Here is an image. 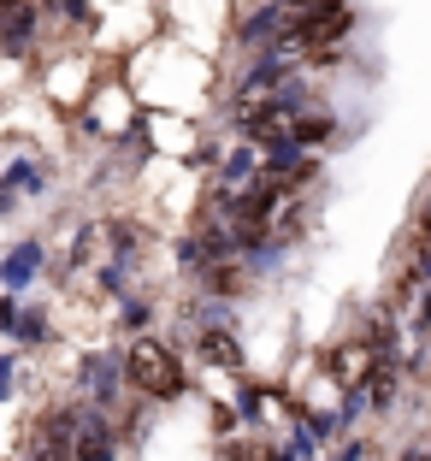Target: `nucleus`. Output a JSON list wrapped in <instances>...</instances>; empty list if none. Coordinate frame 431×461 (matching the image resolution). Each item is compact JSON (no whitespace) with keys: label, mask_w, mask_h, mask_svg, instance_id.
<instances>
[{"label":"nucleus","mask_w":431,"mask_h":461,"mask_svg":"<svg viewBox=\"0 0 431 461\" xmlns=\"http://www.w3.org/2000/svg\"><path fill=\"white\" fill-rule=\"evenodd\" d=\"M278 6H290V13H301V6H313V0H278Z\"/></svg>","instance_id":"6e6552de"},{"label":"nucleus","mask_w":431,"mask_h":461,"mask_svg":"<svg viewBox=\"0 0 431 461\" xmlns=\"http://www.w3.org/2000/svg\"><path fill=\"white\" fill-rule=\"evenodd\" d=\"M331 136H337V124L325 119V113H301V119L290 124V142H296L301 154H308V149H319V142H331Z\"/></svg>","instance_id":"20e7f679"},{"label":"nucleus","mask_w":431,"mask_h":461,"mask_svg":"<svg viewBox=\"0 0 431 461\" xmlns=\"http://www.w3.org/2000/svg\"><path fill=\"white\" fill-rule=\"evenodd\" d=\"M355 24V13L343 6V0H313V6H301L296 13V30H290V41H296L301 54H319V48H331V41H343Z\"/></svg>","instance_id":"f03ea898"},{"label":"nucleus","mask_w":431,"mask_h":461,"mask_svg":"<svg viewBox=\"0 0 431 461\" xmlns=\"http://www.w3.org/2000/svg\"><path fill=\"white\" fill-rule=\"evenodd\" d=\"M30 36H36V6L30 0H0V48L24 54Z\"/></svg>","instance_id":"7ed1b4c3"},{"label":"nucleus","mask_w":431,"mask_h":461,"mask_svg":"<svg viewBox=\"0 0 431 461\" xmlns=\"http://www.w3.org/2000/svg\"><path fill=\"white\" fill-rule=\"evenodd\" d=\"M402 461H431V456H419V449H408V456H402Z\"/></svg>","instance_id":"1a4fd4ad"},{"label":"nucleus","mask_w":431,"mask_h":461,"mask_svg":"<svg viewBox=\"0 0 431 461\" xmlns=\"http://www.w3.org/2000/svg\"><path fill=\"white\" fill-rule=\"evenodd\" d=\"M83 384H94V396L107 402V396L119 391V361H112V355H94V361H83Z\"/></svg>","instance_id":"423d86ee"},{"label":"nucleus","mask_w":431,"mask_h":461,"mask_svg":"<svg viewBox=\"0 0 431 461\" xmlns=\"http://www.w3.org/2000/svg\"><path fill=\"white\" fill-rule=\"evenodd\" d=\"M202 355H207V361H230V366H237V343H230V331H207Z\"/></svg>","instance_id":"0eeeda50"},{"label":"nucleus","mask_w":431,"mask_h":461,"mask_svg":"<svg viewBox=\"0 0 431 461\" xmlns=\"http://www.w3.org/2000/svg\"><path fill=\"white\" fill-rule=\"evenodd\" d=\"M124 379H130V391L148 396V402H172V396L184 391V361H177L160 338H136L130 349H124Z\"/></svg>","instance_id":"f257e3e1"},{"label":"nucleus","mask_w":431,"mask_h":461,"mask_svg":"<svg viewBox=\"0 0 431 461\" xmlns=\"http://www.w3.org/2000/svg\"><path fill=\"white\" fill-rule=\"evenodd\" d=\"M36 267H41V243H18V255L6 260V267H0V285H30V278H36Z\"/></svg>","instance_id":"39448f33"}]
</instances>
